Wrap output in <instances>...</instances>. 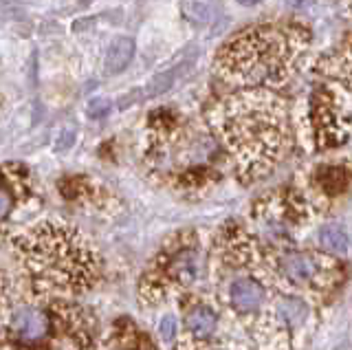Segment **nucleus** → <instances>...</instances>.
<instances>
[{
    "instance_id": "19",
    "label": "nucleus",
    "mask_w": 352,
    "mask_h": 350,
    "mask_svg": "<svg viewBox=\"0 0 352 350\" xmlns=\"http://www.w3.org/2000/svg\"><path fill=\"white\" fill-rule=\"evenodd\" d=\"M75 141V133L73 130H64L62 133V137H60V146H58V150H66L71 144Z\"/></svg>"
},
{
    "instance_id": "9",
    "label": "nucleus",
    "mask_w": 352,
    "mask_h": 350,
    "mask_svg": "<svg viewBox=\"0 0 352 350\" xmlns=\"http://www.w3.org/2000/svg\"><path fill=\"white\" fill-rule=\"evenodd\" d=\"M135 58V40L119 36L108 45L106 58H104V71L108 75H119L128 69V64Z\"/></svg>"
},
{
    "instance_id": "11",
    "label": "nucleus",
    "mask_w": 352,
    "mask_h": 350,
    "mask_svg": "<svg viewBox=\"0 0 352 350\" xmlns=\"http://www.w3.org/2000/svg\"><path fill=\"white\" fill-rule=\"evenodd\" d=\"M102 350H152V346L146 337L128 326V328H117L110 335L108 342L102 346Z\"/></svg>"
},
{
    "instance_id": "18",
    "label": "nucleus",
    "mask_w": 352,
    "mask_h": 350,
    "mask_svg": "<svg viewBox=\"0 0 352 350\" xmlns=\"http://www.w3.org/2000/svg\"><path fill=\"white\" fill-rule=\"evenodd\" d=\"M7 302H9V293H7V282L5 276L0 273V317H3L5 309H7Z\"/></svg>"
},
{
    "instance_id": "16",
    "label": "nucleus",
    "mask_w": 352,
    "mask_h": 350,
    "mask_svg": "<svg viewBox=\"0 0 352 350\" xmlns=\"http://www.w3.org/2000/svg\"><path fill=\"white\" fill-rule=\"evenodd\" d=\"M159 335L163 342H172V339L176 337V320L172 315H165L161 324H159Z\"/></svg>"
},
{
    "instance_id": "8",
    "label": "nucleus",
    "mask_w": 352,
    "mask_h": 350,
    "mask_svg": "<svg viewBox=\"0 0 352 350\" xmlns=\"http://www.w3.org/2000/svg\"><path fill=\"white\" fill-rule=\"evenodd\" d=\"M218 328V315L207 304H196L185 313V331L194 339H209Z\"/></svg>"
},
{
    "instance_id": "2",
    "label": "nucleus",
    "mask_w": 352,
    "mask_h": 350,
    "mask_svg": "<svg viewBox=\"0 0 352 350\" xmlns=\"http://www.w3.org/2000/svg\"><path fill=\"white\" fill-rule=\"evenodd\" d=\"M306 40V31L295 25L251 27L220 49L216 71L240 89L280 86L300 60Z\"/></svg>"
},
{
    "instance_id": "15",
    "label": "nucleus",
    "mask_w": 352,
    "mask_h": 350,
    "mask_svg": "<svg viewBox=\"0 0 352 350\" xmlns=\"http://www.w3.org/2000/svg\"><path fill=\"white\" fill-rule=\"evenodd\" d=\"M176 80V71H165L161 75H157L150 84H148V89H146V97H157L165 91H170L172 89V84Z\"/></svg>"
},
{
    "instance_id": "6",
    "label": "nucleus",
    "mask_w": 352,
    "mask_h": 350,
    "mask_svg": "<svg viewBox=\"0 0 352 350\" xmlns=\"http://www.w3.org/2000/svg\"><path fill=\"white\" fill-rule=\"evenodd\" d=\"M282 276L293 284H308L313 282L319 271H322V262L317 256L308 254V251H289L278 262Z\"/></svg>"
},
{
    "instance_id": "10",
    "label": "nucleus",
    "mask_w": 352,
    "mask_h": 350,
    "mask_svg": "<svg viewBox=\"0 0 352 350\" xmlns=\"http://www.w3.org/2000/svg\"><path fill=\"white\" fill-rule=\"evenodd\" d=\"M324 73L333 75L352 89V40L324 60Z\"/></svg>"
},
{
    "instance_id": "7",
    "label": "nucleus",
    "mask_w": 352,
    "mask_h": 350,
    "mask_svg": "<svg viewBox=\"0 0 352 350\" xmlns=\"http://www.w3.org/2000/svg\"><path fill=\"white\" fill-rule=\"evenodd\" d=\"M229 304L234 306L238 313H251L258 311L267 300V289L264 284L253 278H238L229 284Z\"/></svg>"
},
{
    "instance_id": "3",
    "label": "nucleus",
    "mask_w": 352,
    "mask_h": 350,
    "mask_svg": "<svg viewBox=\"0 0 352 350\" xmlns=\"http://www.w3.org/2000/svg\"><path fill=\"white\" fill-rule=\"evenodd\" d=\"M214 124L238 161L260 168L278 159L284 144V102L269 89H242L218 102Z\"/></svg>"
},
{
    "instance_id": "4",
    "label": "nucleus",
    "mask_w": 352,
    "mask_h": 350,
    "mask_svg": "<svg viewBox=\"0 0 352 350\" xmlns=\"http://www.w3.org/2000/svg\"><path fill=\"white\" fill-rule=\"evenodd\" d=\"M201 249L194 238H179V243L163 249L157 265L141 282V293L157 298L161 289L192 287L201 278Z\"/></svg>"
},
{
    "instance_id": "20",
    "label": "nucleus",
    "mask_w": 352,
    "mask_h": 350,
    "mask_svg": "<svg viewBox=\"0 0 352 350\" xmlns=\"http://www.w3.org/2000/svg\"><path fill=\"white\" fill-rule=\"evenodd\" d=\"M238 5H242V7H256V5H260L262 0H236Z\"/></svg>"
},
{
    "instance_id": "17",
    "label": "nucleus",
    "mask_w": 352,
    "mask_h": 350,
    "mask_svg": "<svg viewBox=\"0 0 352 350\" xmlns=\"http://www.w3.org/2000/svg\"><path fill=\"white\" fill-rule=\"evenodd\" d=\"M108 111H110V104L106 100H93L91 104H88V115H91L93 119L104 117Z\"/></svg>"
},
{
    "instance_id": "12",
    "label": "nucleus",
    "mask_w": 352,
    "mask_h": 350,
    "mask_svg": "<svg viewBox=\"0 0 352 350\" xmlns=\"http://www.w3.org/2000/svg\"><path fill=\"white\" fill-rule=\"evenodd\" d=\"M319 245H322V249H326L328 254H346L350 247V240L344 227L330 223L322 227V232H319Z\"/></svg>"
},
{
    "instance_id": "13",
    "label": "nucleus",
    "mask_w": 352,
    "mask_h": 350,
    "mask_svg": "<svg viewBox=\"0 0 352 350\" xmlns=\"http://www.w3.org/2000/svg\"><path fill=\"white\" fill-rule=\"evenodd\" d=\"M278 315L293 326H300L308 317V304L300 298H282L278 302Z\"/></svg>"
},
{
    "instance_id": "1",
    "label": "nucleus",
    "mask_w": 352,
    "mask_h": 350,
    "mask_svg": "<svg viewBox=\"0 0 352 350\" xmlns=\"http://www.w3.org/2000/svg\"><path fill=\"white\" fill-rule=\"evenodd\" d=\"M16 251L38 298L71 300L95 282V251L73 227L40 223L16 238Z\"/></svg>"
},
{
    "instance_id": "14",
    "label": "nucleus",
    "mask_w": 352,
    "mask_h": 350,
    "mask_svg": "<svg viewBox=\"0 0 352 350\" xmlns=\"http://www.w3.org/2000/svg\"><path fill=\"white\" fill-rule=\"evenodd\" d=\"M183 16L194 25H205L212 14V0H183Z\"/></svg>"
},
{
    "instance_id": "5",
    "label": "nucleus",
    "mask_w": 352,
    "mask_h": 350,
    "mask_svg": "<svg viewBox=\"0 0 352 350\" xmlns=\"http://www.w3.org/2000/svg\"><path fill=\"white\" fill-rule=\"evenodd\" d=\"M29 196L31 185L27 168L18 166V163L0 168V223H5Z\"/></svg>"
}]
</instances>
